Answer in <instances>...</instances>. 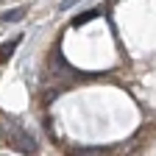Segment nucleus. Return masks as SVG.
<instances>
[{
	"instance_id": "3",
	"label": "nucleus",
	"mask_w": 156,
	"mask_h": 156,
	"mask_svg": "<svg viewBox=\"0 0 156 156\" xmlns=\"http://www.w3.org/2000/svg\"><path fill=\"white\" fill-rule=\"evenodd\" d=\"M101 14L98 9H89V11H81L78 17H73V28H81V25H87V23H92V20Z\"/></svg>"
},
{
	"instance_id": "1",
	"label": "nucleus",
	"mask_w": 156,
	"mask_h": 156,
	"mask_svg": "<svg viewBox=\"0 0 156 156\" xmlns=\"http://www.w3.org/2000/svg\"><path fill=\"white\" fill-rule=\"evenodd\" d=\"M11 140H14V145L23 151V153H34V151H36V140H34L23 126H14V128H11Z\"/></svg>"
},
{
	"instance_id": "4",
	"label": "nucleus",
	"mask_w": 156,
	"mask_h": 156,
	"mask_svg": "<svg viewBox=\"0 0 156 156\" xmlns=\"http://www.w3.org/2000/svg\"><path fill=\"white\" fill-rule=\"evenodd\" d=\"M20 39H23V36H14V39H11V42H6L3 48H0V56H3V58H6V56H9L11 50H17V45H20Z\"/></svg>"
},
{
	"instance_id": "2",
	"label": "nucleus",
	"mask_w": 156,
	"mask_h": 156,
	"mask_svg": "<svg viewBox=\"0 0 156 156\" xmlns=\"http://www.w3.org/2000/svg\"><path fill=\"white\" fill-rule=\"evenodd\" d=\"M25 14H28V9H25V6H17V9L3 11V17H0V20H3V23H20V20H23Z\"/></svg>"
},
{
	"instance_id": "5",
	"label": "nucleus",
	"mask_w": 156,
	"mask_h": 156,
	"mask_svg": "<svg viewBox=\"0 0 156 156\" xmlns=\"http://www.w3.org/2000/svg\"><path fill=\"white\" fill-rule=\"evenodd\" d=\"M75 3H78V0H64V3H62V6H58V11H67V9H73Z\"/></svg>"
}]
</instances>
